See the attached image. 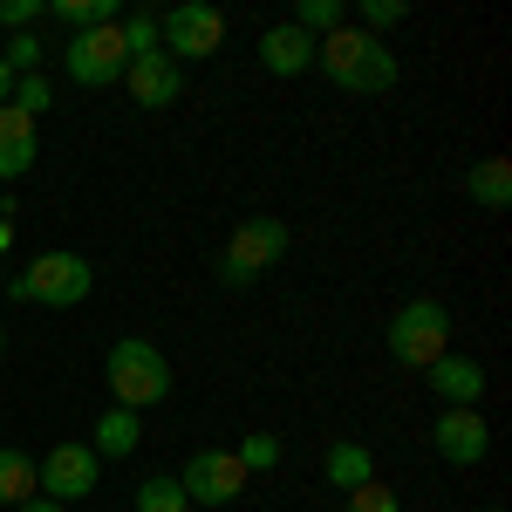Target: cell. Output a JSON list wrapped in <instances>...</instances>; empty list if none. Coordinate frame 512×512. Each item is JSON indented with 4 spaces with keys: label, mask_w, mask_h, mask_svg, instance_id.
I'll return each mask as SVG.
<instances>
[{
    "label": "cell",
    "mask_w": 512,
    "mask_h": 512,
    "mask_svg": "<svg viewBox=\"0 0 512 512\" xmlns=\"http://www.w3.org/2000/svg\"><path fill=\"white\" fill-rule=\"evenodd\" d=\"M280 451H287V444H280L274 431H253V437H239V451H233V458L246 465V478H253V472H274V465H280Z\"/></svg>",
    "instance_id": "603a6c76"
},
{
    "label": "cell",
    "mask_w": 512,
    "mask_h": 512,
    "mask_svg": "<svg viewBox=\"0 0 512 512\" xmlns=\"http://www.w3.org/2000/svg\"><path fill=\"white\" fill-rule=\"evenodd\" d=\"M383 342L403 369H431L437 355H451V308L431 301V294H417V301H403L383 328Z\"/></svg>",
    "instance_id": "277c9868"
},
{
    "label": "cell",
    "mask_w": 512,
    "mask_h": 512,
    "mask_svg": "<svg viewBox=\"0 0 512 512\" xmlns=\"http://www.w3.org/2000/svg\"><path fill=\"white\" fill-rule=\"evenodd\" d=\"M123 69H130V55L117 41V21L89 28V35H69V48H62V76L76 89H110V82H123Z\"/></svg>",
    "instance_id": "52a82bcc"
},
{
    "label": "cell",
    "mask_w": 512,
    "mask_h": 512,
    "mask_svg": "<svg viewBox=\"0 0 512 512\" xmlns=\"http://www.w3.org/2000/svg\"><path fill=\"white\" fill-rule=\"evenodd\" d=\"M431 444H437V458H444V465L472 472V465H485V451H492V431H485V417H478V410H437Z\"/></svg>",
    "instance_id": "30bf717a"
},
{
    "label": "cell",
    "mask_w": 512,
    "mask_h": 512,
    "mask_svg": "<svg viewBox=\"0 0 512 512\" xmlns=\"http://www.w3.org/2000/svg\"><path fill=\"white\" fill-rule=\"evenodd\" d=\"M130 512H192V506H185L178 478L158 472V478H144V485H137V506H130Z\"/></svg>",
    "instance_id": "7402d4cb"
},
{
    "label": "cell",
    "mask_w": 512,
    "mask_h": 512,
    "mask_svg": "<svg viewBox=\"0 0 512 512\" xmlns=\"http://www.w3.org/2000/svg\"><path fill=\"white\" fill-rule=\"evenodd\" d=\"M158 35H164V62L185 69V62H205V55L226 48V14L212 0H185V7L158 14Z\"/></svg>",
    "instance_id": "8992f818"
},
{
    "label": "cell",
    "mask_w": 512,
    "mask_h": 512,
    "mask_svg": "<svg viewBox=\"0 0 512 512\" xmlns=\"http://www.w3.org/2000/svg\"><path fill=\"white\" fill-rule=\"evenodd\" d=\"M35 499V458L0 444V506H28Z\"/></svg>",
    "instance_id": "ac0fdd59"
},
{
    "label": "cell",
    "mask_w": 512,
    "mask_h": 512,
    "mask_svg": "<svg viewBox=\"0 0 512 512\" xmlns=\"http://www.w3.org/2000/svg\"><path fill=\"white\" fill-rule=\"evenodd\" d=\"M492 512H506V506H492Z\"/></svg>",
    "instance_id": "d6a6232c"
},
{
    "label": "cell",
    "mask_w": 512,
    "mask_h": 512,
    "mask_svg": "<svg viewBox=\"0 0 512 512\" xmlns=\"http://www.w3.org/2000/svg\"><path fill=\"white\" fill-rule=\"evenodd\" d=\"M48 96H55L48 76H14V96H7V103H14L21 117H41V110H48Z\"/></svg>",
    "instance_id": "4316f807"
},
{
    "label": "cell",
    "mask_w": 512,
    "mask_h": 512,
    "mask_svg": "<svg viewBox=\"0 0 512 512\" xmlns=\"http://www.w3.org/2000/svg\"><path fill=\"white\" fill-rule=\"evenodd\" d=\"M137 437H144V417L110 403V410L96 417V437H89V451H96V458L110 465V458H130V451H137Z\"/></svg>",
    "instance_id": "2e32d148"
},
{
    "label": "cell",
    "mask_w": 512,
    "mask_h": 512,
    "mask_svg": "<svg viewBox=\"0 0 512 512\" xmlns=\"http://www.w3.org/2000/svg\"><path fill=\"white\" fill-rule=\"evenodd\" d=\"M287 21H294V28H301V35H335V28H342V21H349V7H342V0H294V14H287Z\"/></svg>",
    "instance_id": "ffe728a7"
},
{
    "label": "cell",
    "mask_w": 512,
    "mask_h": 512,
    "mask_svg": "<svg viewBox=\"0 0 512 512\" xmlns=\"http://www.w3.org/2000/svg\"><path fill=\"white\" fill-rule=\"evenodd\" d=\"M287 260V219H246L233 239H226V253H219V287H253V280L280 267Z\"/></svg>",
    "instance_id": "5b68a950"
},
{
    "label": "cell",
    "mask_w": 512,
    "mask_h": 512,
    "mask_svg": "<svg viewBox=\"0 0 512 512\" xmlns=\"http://www.w3.org/2000/svg\"><path fill=\"white\" fill-rule=\"evenodd\" d=\"M465 192H472V205H485V212H506L512 205V164L506 158H478L472 171H465Z\"/></svg>",
    "instance_id": "e0dca14e"
},
{
    "label": "cell",
    "mask_w": 512,
    "mask_h": 512,
    "mask_svg": "<svg viewBox=\"0 0 512 512\" xmlns=\"http://www.w3.org/2000/svg\"><path fill=\"white\" fill-rule=\"evenodd\" d=\"M41 28L35 35H7V48H0V62H7V76H41Z\"/></svg>",
    "instance_id": "cb8c5ba5"
},
{
    "label": "cell",
    "mask_w": 512,
    "mask_h": 512,
    "mask_svg": "<svg viewBox=\"0 0 512 512\" xmlns=\"http://www.w3.org/2000/svg\"><path fill=\"white\" fill-rule=\"evenodd\" d=\"M123 89H130V96H137V110H171V103H178V96H185V69H178V62H130V69H123Z\"/></svg>",
    "instance_id": "7c38bea8"
},
{
    "label": "cell",
    "mask_w": 512,
    "mask_h": 512,
    "mask_svg": "<svg viewBox=\"0 0 512 512\" xmlns=\"http://www.w3.org/2000/svg\"><path fill=\"white\" fill-rule=\"evenodd\" d=\"M342 512H403V499H396L390 485H376V478H369V485H355L349 499H342Z\"/></svg>",
    "instance_id": "484cf974"
},
{
    "label": "cell",
    "mask_w": 512,
    "mask_h": 512,
    "mask_svg": "<svg viewBox=\"0 0 512 512\" xmlns=\"http://www.w3.org/2000/svg\"><path fill=\"white\" fill-rule=\"evenodd\" d=\"M96 478H103V458H96L89 444H55V451L35 465L41 499H55V506H76V499H89V492H96Z\"/></svg>",
    "instance_id": "ba28073f"
},
{
    "label": "cell",
    "mask_w": 512,
    "mask_h": 512,
    "mask_svg": "<svg viewBox=\"0 0 512 512\" xmlns=\"http://www.w3.org/2000/svg\"><path fill=\"white\" fill-rule=\"evenodd\" d=\"M89 287H96V267H89L82 253H69V246L35 253L21 274L7 280V294H14V301H28V308H82V301H89Z\"/></svg>",
    "instance_id": "3957f363"
},
{
    "label": "cell",
    "mask_w": 512,
    "mask_h": 512,
    "mask_svg": "<svg viewBox=\"0 0 512 512\" xmlns=\"http://www.w3.org/2000/svg\"><path fill=\"white\" fill-rule=\"evenodd\" d=\"M55 14L69 21V35H89V28H110V21H123L117 0H55Z\"/></svg>",
    "instance_id": "44dd1931"
},
{
    "label": "cell",
    "mask_w": 512,
    "mask_h": 512,
    "mask_svg": "<svg viewBox=\"0 0 512 512\" xmlns=\"http://www.w3.org/2000/svg\"><path fill=\"white\" fill-rule=\"evenodd\" d=\"M7 253H14V226L0 219V260H7Z\"/></svg>",
    "instance_id": "f546056e"
},
{
    "label": "cell",
    "mask_w": 512,
    "mask_h": 512,
    "mask_svg": "<svg viewBox=\"0 0 512 512\" xmlns=\"http://www.w3.org/2000/svg\"><path fill=\"white\" fill-rule=\"evenodd\" d=\"M315 69L349 96H383V89H396V48L342 21L335 35L315 41Z\"/></svg>",
    "instance_id": "6da1fadb"
},
{
    "label": "cell",
    "mask_w": 512,
    "mask_h": 512,
    "mask_svg": "<svg viewBox=\"0 0 512 512\" xmlns=\"http://www.w3.org/2000/svg\"><path fill=\"white\" fill-rule=\"evenodd\" d=\"M14 512H69V506H55V499H41V492H35L28 506H14Z\"/></svg>",
    "instance_id": "f1b7e54d"
},
{
    "label": "cell",
    "mask_w": 512,
    "mask_h": 512,
    "mask_svg": "<svg viewBox=\"0 0 512 512\" xmlns=\"http://www.w3.org/2000/svg\"><path fill=\"white\" fill-rule=\"evenodd\" d=\"M103 383H110V396H117V410H158L164 396H171V362H164L158 342H144V335H123V342H110V355H103Z\"/></svg>",
    "instance_id": "7a4b0ae2"
},
{
    "label": "cell",
    "mask_w": 512,
    "mask_h": 512,
    "mask_svg": "<svg viewBox=\"0 0 512 512\" xmlns=\"http://www.w3.org/2000/svg\"><path fill=\"white\" fill-rule=\"evenodd\" d=\"M321 478H328L335 492H355V485H369V478H376V451H369L362 437H335V444H328V458H321Z\"/></svg>",
    "instance_id": "9a60e30c"
},
{
    "label": "cell",
    "mask_w": 512,
    "mask_h": 512,
    "mask_svg": "<svg viewBox=\"0 0 512 512\" xmlns=\"http://www.w3.org/2000/svg\"><path fill=\"white\" fill-rule=\"evenodd\" d=\"M7 96H14V76H7V62H0V110H7Z\"/></svg>",
    "instance_id": "4dcf8cb0"
},
{
    "label": "cell",
    "mask_w": 512,
    "mask_h": 512,
    "mask_svg": "<svg viewBox=\"0 0 512 512\" xmlns=\"http://www.w3.org/2000/svg\"><path fill=\"white\" fill-rule=\"evenodd\" d=\"M424 376L444 396V410H478V396H485V369H478L472 355H437Z\"/></svg>",
    "instance_id": "4fadbf2b"
},
{
    "label": "cell",
    "mask_w": 512,
    "mask_h": 512,
    "mask_svg": "<svg viewBox=\"0 0 512 512\" xmlns=\"http://www.w3.org/2000/svg\"><path fill=\"white\" fill-rule=\"evenodd\" d=\"M396 21H410V7H403V0H362V14H355L349 28H362V35L383 41V28H396Z\"/></svg>",
    "instance_id": "d4e9b609"
},
{
    "label": "cell",
    "mask_w": 512,
    "mask_h": 512,
    "mask_svg": "<svg viewBox=\"0 0 512 512\" xmlns=\"http://www.w3.org/2000/svg\"><path fill=\"white\" fill-rule=\"evenodd\" d=\"M41 158V144H35V117H21L14 103L0 110V185H14V178H28Z\"/></svg>",
    "instance_id": "5bb4252c"
},
{
    "label": "cell",
    "mask_w": 512,
    "mask_h": 512,
    "mask_svg": "<svg viewBox=\"0 0 512 512\" xmlns=\"http://www.w3.org/2000/svg\"><path fill=\"white\" fill-rule=\"evenodd\" d=\"M117 41L130 62H158L164 55V35H158V14H123L117 21Z\"/></svg>",
    "instance_id": "d6986e66"
},
{
    "label": "cell",
    "mask_w": 512,
    "mask_h": 512,
    "mask_svg": "<svg viewBox=\"0 0 512 512\" xmlns=\"http://www.w3.org/2000/svg\"><path fill=\"white\" fill-rule=\"evenodd\" d=\"M178 492H185V506H233L246 492V465L233 451H192L178 472Z\"/></svg>",
    "instance_id": "9c48e42d"
},
{
    "label": "cell",
    "mask_w": 512,
    "mask_h": 512,
    "mask_svg": "<svg viewBox=\"0 0 512 512\" xmlns=\"http://www.w3.org/2000/svg\"><path fill=\"white\" fill-rule=\"evenodd\" d=\"M41 14H48L41 0H0V28H7V35H35Z\"/></svg>",
    "instance_id": "83f0119b"
},
{
    "label": "cell",
    "mask_w": 512,
    "mask_h": 512,
    "mask_svg": "<svg viewBox=\"0 0 512 512\" xmlns=\"http://www.w3.org/2000/svg\"><path fill=\"white\" fill-rule=\"evenodd\" d=\"M0 355H7V328H0Z\"/></svg>",
    "instance_id": "1f68e13d"
},
{
    "label": "cell",
    "mask_w": 512,
    "mask_h": 512,
    "mask_svg": "<svg viewBox=\"0 0 512 512\" xmlns=\"http://www.w3.org/2000/svg\"><path fill=\"white\" fill-rule=\"evenodd\" d=\"M260 69H267V76H308V69H315V35H301V28H294V21H280V28H267V35H260Z\"/></svg>",
    "instance_id": "8fae6325"
}]
</instances>
